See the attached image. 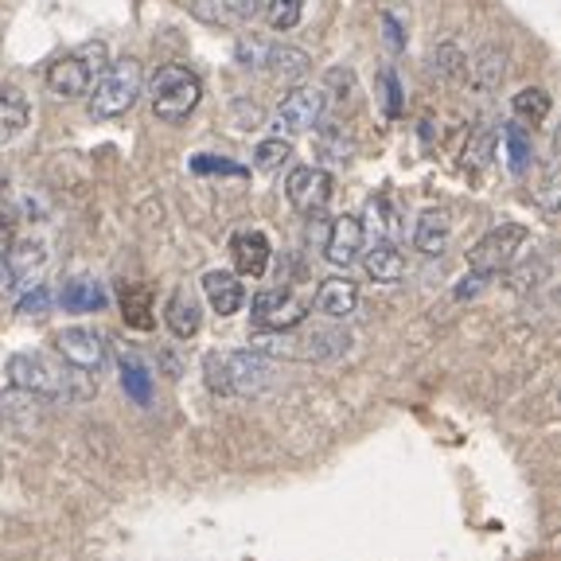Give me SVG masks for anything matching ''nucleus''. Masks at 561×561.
Here are the masks:
<instances>
[{"label": "nucleus", "instance_id": "nucleus-1", "mask_svg": "<svg viewBox=\"0 0 561 561\" xmlns=\"http://www.w3.org/2000/svg\"><path fill=\"white\" fill-rule=\"evenodd\" d=\"M12 390H24L32 398H47V402H82V398L98 394V382H90L87 370H75L67 363H55L39 351H16L4 367Z\"/></svg>", "mask_w": 561, "mask_h": 561}, {"label": "nucleus", "instance_id": "nucleus-2", "mask_svg": "<svg viewBox=\"0 0 561 561\" xmlns=\"http://www.w3.org/2000/svg\"><path fill=\"white\" fill-rule=\"evenodd\" d=\"M203 375L215 394H238V398H257L265 394L277 378L273 363L265 355L250 351H210L203 359Z\"/></svg>", "mask_w": 561, "mask_h": 561}, {"label": "nucleus", "instance_id": "nucleus-3", "mask_svg": "<svg viewBox=\"0 0 561 561\" xmlns=\"http://www.w3.org/2000/svg\"><path fill=\"white\" fill-rule=\"evenodd\" d=\"M145 90V70H140L137 59H117V62H105V70L94 79L87 94L90 114L98 122H110V117H122L133 110V102L140 98Z\"/></svg>", "mask_w": 561, "mask_h": 561}, {"label": "nucleus", "instance_id": "nucleus-4", "mask_svg": "<svg viewBox=\"0 0 561 561\" xmlns=\"http://www.w3.org/2000/svg\"><path fill=\"white\" fill-rule=\"evenodd\" d=\"M149 98H152V114L160 122H187L195 114V105L203 102V82L184 62H168V67L152 70Z\"/></svg>", "mask_w": 561, "mask_h": 561}, {"label": "nucleus", "instance_id": "nucleus-5", "mask_svg": "<svg viewBox=\"0 0 561 561\" xmlns=\"http://www.w3.org/2000/svg\"><path fill=\"white\" fill-rule=\"evenodd\" d=\"M102 70H105V44H87V47H79V51L55 59L51 67H47L44 82L55 98L75 102V98L90 94V87H94V79Z\"/></svg>", "mask_w": 561, "mask_h": 561}, {"label": "nucleus", "instance_id": "nucleus-6", "mask_svg": "<svg viewBox=\"0 0 561 561\" xmlns=\"http://www.w3.org/2000/svg\"><path fill=\"white\" fill-rule=\"evenodd\" d=\"M530 242V230L523 222H503V227H491L480 242L468 250V270L483 273V277H500L503 270L518 262L523 245Z\"/></svg>", "mask_w": 561, "mask_h": 561}, {"label": "nucleus", "instance_id": "nucleus-7", "mask_svg": "<svg viewBox=\"0 0 561 561\" xmlns=\"http://www.w3.org/2000/svg\"><path fill=\"white\" fill-rule=\"evenodd\" d=\"M47 265L44 242H16L0 254V300H16Z\"/></svg>", "mask_w": 561, "mask_h": 561}, {"label": "nucleus", "instance_id": "nucleus-8", "mask_svg": "<svg viewBox=\"0 0 561 561\" xmlns=\"http://www.w3.org/2000/svg\"><path fill=\"white\" fill-rule=\"evenodd\" d=\"M332 172L328 168L297 164L285 180V195H289V207L305 219H320L324 207L332 203Z\"/></svg>", "mask_w": 561, "mask_h": 561}, {"label": "nucleus", "instance_id": "nucleus-9", "mask_svg": "<svg viewBox=\"0 0 561 561\" xmlns=\"http://www.w3.org/2000/svg\"><path fill=\"white\" fill-rule=\"evenodd\" d=\"M328 110V90L308 87V82H297L289 94L280 98V114H277V133H308L324 122Z\"/></svg>", "mask_w": 561, "mask_h": 561}, {"label": "nucleus", "instance_id": "nucleus-10", "mask_svg": "<svg viewBox=\"0 0 561 561\" xmlns=\"http://www.w3.org/2000/svg\"><path fill=\"white\" fill-rule=\"evenodd\" d=\"M55 351L67 367L87 370V375H98L105 367V335L94 328H62L55 335Z\"/></svg>", "mask_w": 561, "mask_h": 561}, {"label": "nucleus", "instance_id": "nucleus-11", "mask_svg": "<svg viewBox=\"0 0 561 561\" xmlns=\"http://www.w3.org/2000/svg\"><path fill=\"white\" fill-rule=\"evenodd\" d=\"M187 12L210 27H242L262 12V0H187Z\"/></svg>", "mask_w": 561, "mask_h": 561}, {"label": "nucleus", "instance_id": "nucleus-12", "mask_svg": "<svg viewBox=\"0 0 561 561\" xmlns=\"http://www.w3.org/2000/svg\"><path fill=\"white\" fill-rule=\"evenodd\" d=\"M254 320L262 328H293L305 320V305L293 300L289 285H273L254 297Z\"/></svg>", "mask_w": 561, "mask_h": 561}, {"label": "nucleus", "instance_id": "nucleus-13", "mask_svg": "<svg viewBox=\"0 0 561 561\" xmlns=\"http://www.w3.org/2000/svg\"><path fill=\"white\" fill-rule=\"evenodd\" d=\"M363 242H367V227H363V219H355V215H340V219L332 222V230H328L324 257L332 265H343V270H347L351 262H359Z\"/></svg>", "mask_w": 561, "mask_h": 561}, {"label": "nucleus", "instance_id": "nucleus-14", "mask_svg": "<svg viewBox=\"0 0 561 561\" xmlns=\"http://www.w3.org/2000/svg\"><path fill=\"white\" fill-rule=\"evenodd\" d=\"M230 257H234V273L238 277H262L270 270V238L262 230H238L230 238Z\"/></svg>", "mask_w": 561, "mask_h": 561}, {"label": "nucleus", "instance_id": "nucleus-15", "mask_svg": "<svg viewBox=\"0 0 561 561\" xmlns=\"http://www.w3.org/2000/svg\"><path fill=\"white\" fill-rule=\"evenodd\" d=\"M203 297H207V305L215 308L219 316H234L238 308L245 305L242 277H238V273H230V270L203 273Z\"/></svg>", "mask_w": 561, "mask_h": 561}, {"label": "nucleus", "instance_id": "nucleus-16", "mask_svg": "<svg viewBox=\"0 0 561 561\" xmlns=\"http://www.w3.org/2000/svg\"><path fill=\"white\" fill-rule=\"evenodd\" d=\"M355 308H359V285L351 277H328L316 289V312L332 316V320H347Z\"/></svg>", "mask_w": 561, "mask_h": 561}, {"label": "nucleus", "instance_id": "nucleus-17", "mask_svg": "<svg viewBox=\"0 0 561 561\" xmlns=\"http://www.w3.org/2000/svg\"><path fill=\"white\" fill-rule=\"evenodd\" d=\"M262 70H270V75H273L277 82H289V87H297V82H305V79H308V70H312V59H308V51H300V47L270 44Z\"/></svg>", "mask_w": 561, "mask_h": 561}, {"label": "nucleus", "instance_id": "nucleus-18", "mask_svg": "<svg viewBox=\"0 0 561 561\" xmlns=\"http://www.w3.org/2000/svg\"><path fill=\"white\" fill-rule=\"evenodd\" d=\"M164 324L175 340H192V335H199V324H203L199 300H195L187 289H175L164 305Z\"/></svg>", "mask_w": 561, "mask_h": 561}, {"label": "nucleus", "instance_id": "nucleus-19", "mask_svg": "<svg viewBox=\"0 0 561 561\" xmlns=\"http://www.w3.org/2000/svg\"><path fill=\"white\" fill-rule=\"evenodd\" d=\"M448 238H453V222H448L445 210H437V207L421 210L417 227H413V245H417L421 254H430V257L445 254Z\"/></svg>", "mask_w": 561, "mask_h": 561}, {"label": "nucleus", "instance_id": "nucleus-20", "mask_svg": "<svg viewBox=\"0 0 561 561\" xmlns=\"http://www.w3.org/2000/svg\"><path fill=\"white\" fill-rule=\"evenodd\" d=\"M359 257H363V270H367L375 280H382V285H394V280L405 277V257L390 238H386V242H375L367 254H359Z\"/></svg>", "mask_w": 561, "mask_h": 561}, {"label": "nucleus", "instance_id": "nucleus-21", "mask_svg": "<svg viewBox=\"0 0 561 561\" xmlns=\"http://www.w3.org/2000/svg\"><path fill=\"white\" fill-rule=\"evenodd\" d=\"M316 157L320 164H347L355 157V137L347 125H316Z\"/></svg>", "mask_w": 561, "mask_h": 561}, {"label": "nucleus", "instance_id": "nucleus-22", "mask_svg": "<svg viewBox=\"0 0 561 561\" xmlns=\"http://www.w3.org/2000/svg\"><path fill=\"white\" fill-rule=\"evenodd\" d=\"M27 117H32L27 98L20 90H0V145H9L12 137H20L27 129Z\"/></svg>", "mask_w": 561, "mask_h": 561}, {"label": "nucleus", "instance_id": "nucleus-23", "mask_svg": "<svg viewBox=\"0 0 561 561\" xmlns=\"http://www.w3.org/2000/svg\"><path fill=\"white\" fill-rule=\"evenodd\" d=\"M59 300H62V308H67V312L82 316V312H98V308L105 305V293H102V285H98V280L75 277V280H67V285H62Z\"/></svg>", "mask_w": 561, "mask_h": 561}, {"label": "nucleus", "instance_id": "nucleus-24", "mask_svg": "<svg viewBox=\"0 0 561 561\" xmlns=\"http://www.w3.org/2000/svg\"><path fill=\"white\" fill-rule=\"evenodd\" d=\"M468 79L480 90H500L503 79H507V55H503L500 47H483L480 59L468 67Z\"/></svg>", "mask_w": 561, "mask_h": 561}, {"label": "nucleus", "instance_id": "nucleus-25", "mask_svg": "<svg viewBox=\"0 0 561 561\" xmlns=\"http://www.w3.org/2000/svg\"><path fill=\"white\" fill-rule=\"evenodd\" d=\"M122 386H125V394H129L137 405L152 402V375H149V367L133 355V351H122Z\"/></svg>", "mask_w": 561, "mask_h": 561}, {"label": "nucleus", "instance_id": "nucleus-26", "mask_svg": "<svg viewBox=\"0 0 561 561\" xmlns=\"http://www.w3.org/2000/svg\"><path fill=\"white\" fill-rule=\"evenodd\" d=\"M122 316H125V324L137 328V332L152 328V293L145 289V285H125L122 289Z\"/></svg>", "mask_w": 561, "mask_h": 561}, {"label": "nucleus", "instance_id": "nucleus-27", "mask_svg": "<svg viewBox=\"0 0 561 561\" xmlns=\"http://www.w3.org/2000/svg\"><path fill=\"white\" fill-rule=\"evenodd\" d=\"M511 110H515L518 122H526V125H530V129H535V125H542L546 117H550L553 102H550V94H546V90L526 87V90H518V94H515V102H511Z\"/></svg>", "mask_w": 561, "mask_h": 561}, {"label": "nucleus", "instance_id": "nucleus-28", "mask_svg": "<svg viewBox=\"0 0 561 561\" xmlns=\"http://www.w3.org/2000/svg\"><path fill=\"white\" fill-rule=\"evenodd\" d=\"M430 70L440 82H465L468 79V59L460 55V47L456 44H440V47H433V55H430Z\"/></svg>", "mask_w": 561, "mask_h": 561}, {"label": "nucleus", "instance_id": "nucleus-29", "mask_svg": "<svg viewBox=\"0 0 561 561\" xmlns=\"http://www.w3.org/2000/svg\"><path fill=\"white\" fill-rule=\"evenodd\" d=\"M503 133V149H507V168L515 175H526L535 168V145L523 129H500Z\"/></svg>", "mask_w": 561, "mask_h": 561}, {"label": "nucleus", "instance_id": "nucleus-30", "mask_svg": "<svg viewBox=\"0 0 561 561\" xmlns=\"http://www.w3.org/2000/svg\"><path fill=\"white\" fill-rule=\"evenodd\" d=\"M262 16L273 32H293L305 16V0H270V4H262Z\"/></svg>", "mask_w": 561, "mask_h": 561}, {"label": "nucleus", "instance_id": "nucleus-31", "mask_svg": "<svg viewBox=\"0 0 561 561\" xmlns=\"http://www.w3.org/2000/svg\"><path fill=\"white\" fill-rule=\"evenodd\" d=\"M289 160H293V145L285 137L262 140V145H257V152H254V164L262 168V172H277V168L289 164Z\"/></svg>", "mask_w": 561, "mask_h": 561}, {"label": "nucleus", "instance_id": "nucleus-32", "mask_svg": "<svg viewBox=\"0 0 561 561\" xmlns=\"http://www.w3.org/2000/svg\"><path fill=\"white\" fill-rule=\"evenodd\" d=\"M367 222H370V230H378V234H398V210H394V203L386 199V195H375V199L367 203Z\"/></svg>", "mask_w": 561, "mask_h": 561}, {"label": "nucleus", "instance_id": "nucleus-33", "mask_svg": "<svg viewBox=\"0 0 561 561\" xmlns=\"http://www.w3.org/2000/svg\"><path fill=\"white\" fill-rule=\"evenodd\" d=\"M51 289H47V285H27L24 293H20V300H16V312L20 316H35V320H39V316H47L51 312Z\"/></svg>", "mask_w": 561, "mask_h": 561}, {"label": "nucleus", "instance_id": "nucleus-34", "mask_svg": "<svg viewBox=\"0 0 561 561\" xmlns=\"http://www.w3.org/2000/svg\"><path fill=\"white\" fill-rule=\"evenodd\" d=\"M265 51H270V44H265L262 35H238V44H234V59L242 62V67L262 70Z\"/></svg>", "mask_w": 561, "mask_h": 561}, {"label": "nucleus", "instance_id": "nucleus-35", "mask_svg": "<svg viewBox=\"0 0 561 561\" xmlns=\"http://www.w3.org/2000/svg\"><path fill=\"white\" fill-rule=\"evenodd\" d=\"M491 140H495V129H480L472 140H468L465 172H476V168H483V160H488V152H491Z\"/></svg>", "mask_w": 561, "mask_h": 561}, {"label": "nucleus", "instance_id": "nucleus-36", "mask_svg": "<svg viewBox=\"0 0 561 561\" xmlns=\"http://www.w3.org/2000/svg\"><path fill=\"white\" fill-rule=\"evenodd\" d=\"M382 90H386V114L398 117L402 114V87H398L394 70H382Z\"/></svg>", "mask_w": 561, "mask_h": 561}, {"label": "nucleus", "instance_id": "nucleus-37", "mask_svg": "<svg viewBox=\"0 0 561 561\" xmlns=\"http://www.w3.org/2000/svg\"><path fill=\"white\" fill-rule=\"evenodd\" d=\"M192 168L199 175H207V172H230V175H245V168H234L230 160H215V157H195L192 160Z\"/></svg>", "mask_w": 561, "mask_h": 561}, {"label": "nucleus", "instance_id": "nucleus-38", "mask_svg": "<svg viewBox=\"0 0 561 561\" xmlns=\"http://www.w3.org/2000/svg\"><path fill=\"white\" fill-rule=\"evenodd\" d=\"M491 277H483V273H468L465 280H460V285H456V297L465 300V297H476V293L483 289V285H488Z\"/></svg>", "mask_w": 561, "mask_h": 561}, {"label": "nucleus", "instance_id": "nucleus-39", "mask_svg": "<svg viewBox=\"0 0 561 561\" xmlns=\"http://www.w3.org/2000/svg\"><path fill=\"white\" fill-rule=\"evenodd\" d=\"M234 114H238V122H242V125L262 122V110H257V105H245V98H238V102H234Z\"/></svg>", "mask_w": 561, "mask_h": 561}, {"label": "nucleus", "instance_id": "nucleus-40", "mask_svg": "<svg viewBox=\"0 0 561 561\" xmlns=\"http://www.w3.org/2000/svg\"><path fill=\"white\" fill-rule=\"evenodd\" d=\"M9 238H12V210L0 207V254L9 250Z\"/></svg>", "mask_w": 561, "mask_h": 561}, {"label": "nucleus", "instance_id": "nucleus-41", "mask_svg": "<svg viewBox=\"0 0 561 561\" xmlns=\"http://www.w3.org/2000/svg\"><path fill=\"white\" fill-rule=\"evenodd\" d=\"M382 27H386V32H390V44H394V47H405V35H402V27H398V20L390 16V12H386V16H382Z\"/></svg>", "mask_w": 561, "mask_h": 561}, {"label": "nucleus", "instance_id": "nucleus-42", "mask_svg": "<svg viewBox=\"0 0 561 561\" xmlns=\"http://www.w3.org/2000/svg\"><path fill=\"white\" fill-rule=\"evenodd\" d=\"M0 468H4V465H0Z\"/></svg>", "mask_w": 561, "mask_h": 561}]
</instances>
